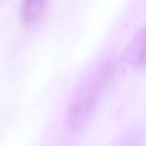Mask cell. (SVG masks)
Masks as SVG:
<instances>
[{
    "mask_svg": "<svg viewBox=\"0 0 146 146\" xmlns=\"http://www.w3.org/2000/svg\"><path fill=\"white\" fill-rule=\"evenodd\" d=\"M48 7V0H24L21 21L27 28L33 27L44 17Z\"/></svg>",
    "mask_w": 146,
    "mask_h": 146,
    "instance_id": "3957f363",
    "label": "cell"
},
{
    "mask_svg": "<svg viewBox=\"0 0 146 146\" xmlns=\"http://www.w3.org/2000/svg\"><path fill=\"white\" fill-rule=\"evenodd\" d=\"M114 69L113 62L105 61L96 67L80 84L66 112L64 121L68 131H78L88 121L111 81Z\"/></svg>",
    "mask_w": 146,
    "mask_h": 146,
    "instance_id": "6da1fadb",
    "label": "cell"
},
{
    "mask_svg": "<svg viewBox=\"0 0 146 146\" xmlns=\"http://www.w3.org/2000/svg\"><path fill=\"white\" fill-rule=\"evenodd\" d=\"M123 58L133 66L146 64V22L127 44Z\"/></svg>",
    "mask_w": 146,
    "mask_h": 146,
    "instance_id": "7a4b0ae2",
    "label": "cell"
},
{
    "mask_svg": "<svg viewBox=\"0 0 146 146\" xmlns=\"http://www.w3.org/2000/svg\"><path fill=\"white\" fill-rule=\"evenodd\" d=\"M112 146H143L142 136L136 131L129 132L121 137Z\"/></svg>",
    "mask_w": 146,
    "mask_h": 146,
    "instance_id": "277c9868",
    "label": "cell"
}]
</instances>
